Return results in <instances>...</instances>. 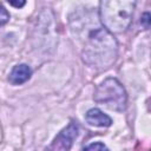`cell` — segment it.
Listing matches in <instances>:
<instances>
[{"instance_id":"cell-1","label":"cell","mask_w":151,"mask_h":151,"mask_svg":"<svg viewBox=\"0 0 151 151\" xmlns=\"http://www.w3.org/2000/svg\"><path fill=\"white\" fill-rule=\"evenodd\" d=\"M117 54V40L104 26H96L86 33L81 57L87 66L99 71L107 70L116 61Z\"/></svg>"},{"instance_id":"cell-2","label":"cell","mask_w":151,"mask_h":151,"mask_svg":"<svg viewBox=\"0 0 151 151\" xmlns=\"http://www.w3.org/2000/svg\"><path fill=\"white\" fill-rule=\"evenodd\" d=\"M137 0H100L99 18L111 33H123L130 26Z\"/></svg>"},{"instance_id":"cell-10","label":"cell","mask_w":151,"mask_h":151,"mask_svg":"<svg viewBox=\"0 0 151 151\" xmlns=\"http://www.w3.org/2000/svg\"><path fill=\"white\" fill-rule=\"evenodd\" d=\"M8 19H9V14L7 13L6 8L2 7V8H1V25H5V24L8 21Z\"/></svg>"},{"instance_id":"cell-8","label":"cell","mask_w":151,"mask_h":151,"mask_svg":"<svg viewBox=\"0 0 151 151\" xmlns=\"http://www.w3.org/2000/svg\"><path fill=\"white\" fill-rule=\"evenodd\" d=\"M85 150H107V147L103 144V143H93V144H90L87 146L84 147Z\"/></svg>"},{"instance_id":"cell-5","label":"cell","mask_w":151,"mask_h":151,"mask_svg":"<svg viewBox=\"0 0 151 151\" xmlns=\"http://www.w3.org/2000/svg\"><path fill=\"white\" fill-rule=\"evenodd\" d=\"M85 119L90 125L99 126V127H107L112 124V119L107 114L101 112L99 109L88 110L86 116H85Z\"/></svg>"},{"instance_id":"cell-6","label":"cell","mask_w":151,"mask_h":151,"mask_svg":"<svg viewBox=\"0 0 151 151\" xmlns=\"http://www.w3.org/2000/svg\"><path fill=\"white\" fill-rule=\"evenodd\" d=\"M31 74H32L31 68L26 64H20L13 67L12 72L9 73L8 79L13 85H20V84L26 83L31 78Z\"/></svg>"},{"instance_id":"cell-3","label":"cell","mask_w":151,"mask_h":151,"mask_svg":"<svg viewBox=\"0 0 151 151\" xmlns=\"http://www.w3.org/2000/svg\"><path fill=\"white\" fill-rule=\"evenodd\" d=\"M93 98L96 103L117 112H123L127 104L126 91L116 78H107L98 85Z\"/></svg>"},{"instance_id":"cell-4","label":"cell","mask_w":151,"mask_h":151,"mask_svg":"<svg viewBox=\"0 0 151 151\" xmlns=\"http://www.w3.org/2000/svg\"><path fill=\"white\" fill-rule=\"evenodd\" d=\"M79 132L78 124L72 122L70 123L64 130L59 132V134L54 138L52 144L47 147V150H60V151H67L72 147L73 140L77 138Z\"/></svg>"},{"instance_id":"cell-11","label":"cell","mask_w":151,"mask_h":151,"mask_svg":"<svg viewBox=\"0 0 151 151\" xmlns=\"http://www.w3.org/2000/svg\"><path fill=\"white\" fill-rule=\"evenodd\" d=\"M150 110H151V100H150Z\"/></svg>"},{"instance_id":"cell-7","label":"cell","mask_w":151,"mask_h":151,"mask_svg":"<svg viewBox=\"0 0 151 151\" xmlns=\"http://www.w3.org/2000/svg\"><path fill=\"white\" fill-rule=\"evenodd\" d=\"M140 24H142V26H143L145 29H147V28L151 27V14H150L149 12L143 13V15H142V18H140Z\"/></svg>"},{"instance_id":"cell-9","label":"cell","mask_w":151,"mask_h":151,"mask_svg":"<svg viewBox=\"0 0 151 151\" xmlns=\"http://www.w3.org/2000/svg\"><path fill=\"white\" fill-rule=\"evenodd\" d=\"M7 2L11 4V5H12L13 7H15V8H21V7L25 6L26 0H7Z\"/></svg>"}]
</instances>
